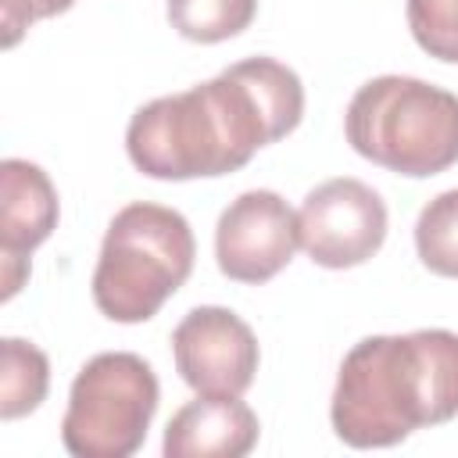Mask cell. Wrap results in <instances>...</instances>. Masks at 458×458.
I'll list each match as a JSON object with an SVG mask.
<instances>
[{
  "mask_svg": "<svg viewBox=\"0 0 458 458\" xmlns=\"http://www.w3.org/2000/svg\"><path fill=\"white\" fill-rule=\"evenodd\" d=\"M458 415V333L365 336L340 361L329 422L351 447H394Z\"/></svg>",
  "mask_w": 458,
  "mask_h": 458,
  "instance_id": "obj_2",
  "label": "cell"
},
{
  "mask_svg": "<svg viewBox=\"0 0 458 458\" xmlns=\"http://www.w3.org/2000/svg\"><path fill=\"white\" fill-rule=\"evenodd\" d=\"M168 25L190 43H222L250 29L258 0H168Z\"/></svg>",
  "mask_w": 458,
  "mask_h": 458,
  "instance_id": "obj_12",
  "label": "cell"
},
{
  "mask_svg": "<svg viewBox=\"0 0 458 458\" xmlns=\"http://www.w3.org/2000/svg\"><path fill=\"white\" fill-rule=\"evenodd\" d=\"M301 247L297 211L276 190H247L218 215L215 261L236 283H268Z\"/></svg>",
  "mask_w": 458,
  "mask_h": 458,
  "instance_id": "obj_7",
  "label": "cell"
},
{
  "mask_svg": "<svg viewBox=\"0 0 458 458\" xmlns=\"http://www.w3.org/2000/svg\"><path fill=\"white\" fill-rule=\"evenodd\" d=\"M50 361L47 354L18 336L0 340V419H21L47 401Z\"/></svg>",
  "mask_w": 458,
  "mask_h": 458,
  "instance_id": "obj_11",
  "label": "cell"
},
{
  "mask_svg": "<svg viewBox=\"0 0 458 458\" xmlns=\"http://www.w3.org/2000/svg\"><path fill=\"white\" fill-rule=\"evenodd\" d=\"M344 132L365 161L426 179L458 165V93L411 75L369 79L347 104Z\"/></svg>",
  "mask_w": 458,
  "mask_h": 458,
  "instance_id": "obj_3",
  "label": "cell"
},
{
  "mask_svg": "<svg viewBox=\"0 0 458 458\" xmlns=\"http://www.w3.org/2000/svg\"><path fill=\"white\" fill-rule=\"evenodd\" d=\"M75 0H0V29H4V47L11 50L29 25L43 21V18H54V14H64Z\"/></svg>",
  "mask_w": 458,
  "mask_h": 458,
  "instance_id": "obj_15",
  "label": "cell"
},
{
  "mask_svg": "<svg viewBox=\"0 0 458 458\" xmlns=\"http://www.w3.org/2000/svg\"><path fill=\"white\" fill-rule=\"evenodd\" d=\"M57 190L50 175L25 161H0V276L4 301H11L29 279V254L57 229Z\"/></svg>",
  "mask_w": 458,
  "mask_h": 458,
  "instance_id": "obj_9",
  "label": "cell"
},
{
  "mask_svg": "<svg viewBox=\"0 0 458 458\" xmlns=\"http://www.w3.org/2000/svg\"><path fill=\"white\" fill-rule=\"evenodd\" d=\"M411 39L437 61L458 64V0H404Z\"/></svg>",
  "mask_w": 458,
  "mask_h": 458,
  "instance_id": "obj_14",
  "label": "cell"
},
{
  "mask_svg": "<svg viewBox=\"0 0 458 458\" xmlns=\"http://www.w3.org/2000/svg\"><path fill=\"white\" fill-rule=\"evenodd\" d=\"M258 415L247 401L197 394L165 426V458H243L258 444Z\"/></svg>",
  "mask_w": 458,
  "mask_h": 458,
  "instance_id": "obj_10",
  "label": "cell"
},
{
  "mask_svg": "<svg viewBox=\"0 0 458 458\" xmlns=\"http://www.w3.org/2000/svg\"><path fill=\"white\" fill-rule=\"evenodd\" d=\"M301 247L322 268L365 265L386 240L383 197L351 175L318 182L297 208Z\"/></svg>",
  "mask_w": 458,
  "mask_h": 458,
  "instance_id": "obj_6",
  "label": "cell"
},
{
  "mask_svg": "<svg viewBox=\"0 0 458 458\" xmlns=\"http://www.w3.org/2000/svg\"><path fill=\"white\" fill-rule=\"evenodd\" d=\"M193 258V229L175 208L132 200L107 222L93 268V304L111 322H147L190 279Z\"/></svg>",
  "mask_w": 458,
  "mask_h": 458,
  "instance_id": "obj_4",
  "label": "cell"
},
{
  "mask_svg": "<svg viewBox=\"0 0 458 458\" xmlns=\"http://www.w3.org/2000/svg\"><path fill=\"white\" fill-rule=\"evenodd\" d=\"M157 401L150 361L132 351L93 354L72 379L61 444L75 458H129L143 447Z\"/></svg>",
  "mask_w": 458,
  "mask_h": 458,
  "instance_id": "obj_5",
  "label": "cell"
},
{
  "mask_svg": "<svg viewBox=\"0 0 458 458\" xmlns=\"http://www.w3.org/2000/svg\"><path fill=\"white\" fill-rule=\"evenodd\" d=\"M172 358L190 390L240 397L254 383L261 351L254 329L236 311L204 304L172 329Z\"/></svg>",
  "mask_w": 458,
  "mask_h": 458,
  "instance_id": "obj_8",
  "label": "cell"
},
{
  "mask_svg": "<svg viewBox=\"0 0 458 458\" xmlns=\"http://www.w3.org/2000/svg\"><path fill=\"white\" fill-rule=\"evenodd\" d=\"M304 118V86L276 57H247L215 79L143 104L125 129L136 172L150 179H215L243 168Z\"/></svg>",
  "mask_w": 458,
  "mask_h": 458,
  "instance_id": "obj_1",
  "label": "cell"
},
{
  "mask_svg": "<svg viewBox=\"0 0 458 458\" xmlns=\"http://www.w3.org/2000/svg\"><path fill=\"white\" fill-rule=\"evenodd\" d=\"M419 261L444 279H458V190L437 193L415 218Z\"/></svg>",
  "mask_w": 458,
  "mask_h": 458,
  "instance_id": "obj_13",
  "label": "cell"
}]
</instances>
